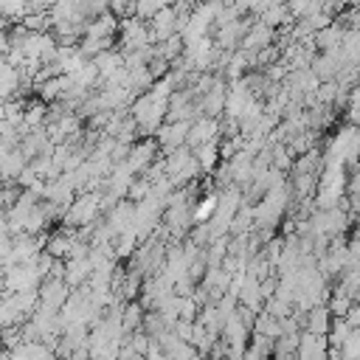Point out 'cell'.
Segmentation results:
<instances>
[{"label":"cell","instance_id":"30bf717a","mask_svg":"<svg viewBox=\"0 0 360 360\" xmlns=\"http://www.w3.org/2000/svg\"><path fill=\"white\" fill-rule=\"evenodd\" d=\"M90 270H93V264H90L87 256H68V259H65L62 278H65V284L73 290V287H82V284L90 278Z\"/></svg>","mask_w":360,"mask_h":360},{"label":"cell","instance_id":"5b68a950","mask_svg":"<svg viewBox=\"0 0 360 360\" xmlns=\"http://www.w3.org/2000/svg\"><path fill=\"white\" fill-rule=\"evenodd\" d=\"M68 292H70V287L65 284L62 276H45V278L39 281V287H37V298H39V304L48 307V309H59V307L65 304Z\"/></svg>","mask_w":360,"mask_h":360},{"label":"cell","instance_id":"277c9868","mask_svg":"<svg viewBox=\"0 0 360 360\" xmlns=\"http://www.w3.org/2000/svg\"><path fill=\"white\" fill-rule=\"evenodd\" d=\"M118 31H121V51L127 53V51H135V48H146V45H152V39H149V25H146V20H141V17H127L121 25H118Z\"/></svg>","mask_w":360,"mask_h":360},{"label":"cell","instance_id":"5bb4252c","mask_svg":"<svg viewBox=\"0 0 360 360\" xmlns=\"http://www.w3.org/2000/svg\"><path fill=\"white\" fill-rule=\"evenodd\" d=\"M270 42H273V28L264 25V22H253V25H248V31H245L242 39H239L242 51H250V53H256L259 48H264V45H270Z\"/></svg>","mask_w":360,"mask_h":360},{"label":"cell","instance_id":"6da1fadb","mask_svg":"<svg viewBox=\"0 0 360 360\" xmlns=\"http://www.w3.org/2000/svg\"><path fill=\"white\" fill-rule=\"evenodd\" d=\"M166 104H169V98H160V96H155V93H143V96H138L135 98V104H132V121L138 124V129L141 132H155L160 124H163V118H166Z\"/></svg>","mask_w":360,"mask_h":360},{"label":"cell","instance_id":"8992f818","mask_svg":"<svg viewBox=\"0 0 360 360\" xmlns=\"http://www.w3.org/2000/svg\"><path fill=\"white\" fill-rule=\"evenodd\" d=\"M295 354L304 360H326L329 357V340L321 332H298V346Z\"/></svg>","mask_w":360,"mask_h":360},{"label":"cell","instance_id":"4fadbf2b","mask_svg":"<svg viewBox=\"0 0 360 360\" xmlns=\"http://www.w3.org/2000/svg\"><path fill=\"white\" fill-rule=\"evenodd\" d=\"M155 155H158L155 143H152V141H141V143L129 146V152H127L124 163L138 174V172H146V169H149V163L155 160Z\"/></svg>","mask_w":360,"mask_h":360},{"label":"cell","instance_id":"e0dca14e","mask_svg":"<svg viewBox=\"0 0 360 360\" xmlns=\"http://www.w3.org/2000/svg\"><path fill=\"white\" fill-rule=\"evenodd\" d=\"M121 329L124 332H132V329H141V321H143V307H141V301H124V307H121Z\"/></svg>","mask_w":360,"mask_h":360},{"label":"cell","instance_id":"7c38bea8","mask_svg":"<svg viewBox=\"0 0 360 360\" xmlns=\"http://www.w3.org/2000/svg\"><path fill=\"white\" fill-rule=\"evenodd\" d=\"M309 68H312V73H315L321 82H329V79H335V76L340 73L343 62H340L338 51H321L318 56L309 59Z\"/></svg>","mask_w":360,"mask_h":360},{"label":"cell","instance_id":"8fae6325","mask_svg":"<svg viewBox=\"0 0 360 360\" xmlns=\"http://www.w3.org/2000/svg\"><path fill=\"white\" fill-rule=\"evenodd\" d=\"M118 31V17L110 14V11H101L96 17H87L84 20V31L82 37H96V39H104V37H112Z\"/></svg>","mask_w":360,"mask_h":360},{"label":"cell","instance_id":"3957f363","mask_svg":"<svg viewBox=\"0 0 360 360\" xmlns=\"http://www.w3.org/2000/svg\"><path fill=\"white\" fill-rule=\"evenodd\" d=\"M42 281L39 270L34 267V262H14V264H6V273H3V287L8 292H17V290H37Z\"/></svg>","mask_w":360,"mask_h":360},{"label":"cell","instance_id":"ba28073f","mask_svg":"<svg viewBox=\"0 0 360 360\" xmlns=\"http://www.w3.org/2000/svg\"><path fill=\"white\" fill-rule=\"evenodd\" d=\"M186 132H188V121H163L155 129V138H158V146L163 152H172L174 146L186 143Z\"/></svg>","mask_w":360,"mask_h":360},{"label":"cell","instance_id":"ffe728a7","mask_svg":"<svg viewBox=\"0 0 360 360\" xmlns=\"http://www.w3.org/2000/svg\"><path fill=\"white\" fill-rule=\"evenodd\" d=\"M214 208H217V194H205L202 200H197V205L191 208L194 222H205V219L214 214Z\"/></svg>","mask_w":360,"mask_h":360},{"label":"cell","instance_id":"9c48e42d","mask_svg":"<svg viewBox=\"0 0 360 360\" xmlns=\"http://www.w3.org/2000/svg\"><path fill=\"white\" fill-rule=\"evenodd\" d=\"M174 20H177L174 6L158 8V11L149 17V39H152V42H160V39H166L169 34H174Z\"/></svg>","mask_w":360,"mask_h":360},{"label":"cell","instance_id":"44dd1931","mask_svg":"<svg viewBox=\"0 0 360 360\" xmlns=\"http://www.w3.org/2000/svg\"><path fill=\"white\" fill-rule=\"evenodd\" d=\"M149 188H152V180H149V177H141V180H132V183H129L127 194H129L132 202H138V200H143V197L149 194Z\"/></svg>","mask_w":360,"mask_h":360},{"label":"cell","instance_id":"9a60e30c","mask_svg":"<svg viewBox=\"0 0 360 360\" xmlns=\"http://www.w3.org/2000/svg\"><path fill=\"white\" fill-rule=\"evenodd\" d=\"M329 321H332V315H329L326 304H315V307H309V309H307V315H304V329L326 335V329H329Z\"/></svg>","mask_w":360,"mask_h":360},{"label":"cell","instance_id":"52a82bcc","mask_svg":"<svg viewBox=\"0 0 360 360\" xmlns=\"http://www.w3.org/2000/svg\"><path fill=\"white\" fill-rule=\"evenodd\" d=\"M219 135V121L211 118V115H197L188 121V132H186V146L194 149L205 141H214Z\"/></svg>","mask_w":360,"mask_h":360},{"label":"cell","instance_id":"d6986e66","mask_svg":"<svg viewBox=\"0 0 360 360\" xmlns=\"http://www.w3.org/2000/svg\"><path fill=\"white\" fill-rule=\"evenodd\" d=\"M45 104H25L22 110V129H37V127H45Z\"/></svg>","mask_w":360,"mask_h":360},{"label":"cell","instance_id":"7a4b0ae2","mask_svg":"<svg viewBox=\"0 0 360 360\" xmlns=\"http://www.w3.org/2000/svg\"><path fill=\"white\" fill-rule=\"evenodd\" d=\"M163 172H166V177L172 180V186H183V183H188L191 177L200 174V163H197L194 152L183 143V146H174L172 152H166V158H163Z\"/></svg>","mask_w":360,"mask_h":360},{"label":"cell","instance_id":"ac0fdd59","mask_svg":"<svg viewBox=\"0 0 360 360\" xmlns=\"http://www.w3.org/2000/svg\"><path fill=\"white\" fill-rule=\"evenodd\" d=\"M335 354L343 357V360H354V357H360V326H357V329H349V335L340 340V346H338Z\"/></svg>","mask_w":360,"mask_h":360},{"label":"cell","instance_id":"2e32d148","mask_svg":"<svg viewBox=\"0 0 360 360\" xmlns=\"http://www.w3.org/2000/svg\"><path fill=\"white\" fill-rule=\"evenodd\" d=\"M191 152H194V158L200 163V172H211L217 166V160H219V141L217 138L214 141H205V143L194 146Z\"/></svg>","mask_w":360,"mask_h":360}]
</instances>
